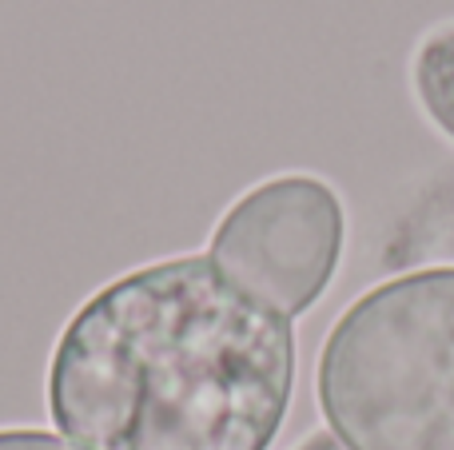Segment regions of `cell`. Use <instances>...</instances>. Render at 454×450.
<instances>
[{
	"label": "cell",
	"instance_id": "cell-6",
	"mask_svg": "<svg viewBox=\"0 0 454 450\" xmlns=\"http://www.w3.org/2000/svg\"><path fill=\"white\" fill-rule=\"evenodd\" d=\"M295 450H343V443H339L331 431H315V435H307Z\"/></svg>",
	"mask_w": 454,
	"mask_h": 450
},
{
	"label": "cell",
	"instance_id": "cell-2",
	"mask_svg": "<svg viewBox=\"0 0 454 450\" xmlns=\"http://www.w3.org/2000/svg\"><path fill=\"white\" fill-rule=\"evenodd\" d=\"M315 395L343 450H454V268L359 295L323 339Z\"/></svg>",
	"mask_w": 454,
	"mask_h": 450
},
{
	"label": "cell",
	"instance_id": "cell-1",
	"mask_svg": "<svg viewBox=\"0 0 454 450\" xmlns=\"http://www.w3.org/2000/svg\"><path fill=\"white\" fill-rule=\"evenodd\" d=\"M291 395V319L207 252L104 283L48 363V415L76 450H267Z\"/></svg>",
	"mask_w": 454,
	"mask_h": 450
},
{
	"label": "cell",
	"instance_id": "cell-4",
	"mask_svg": "<svg viewBox=\"0 0 454 450\" xmlns=\"http://www.w3.org/2000/svg\"><path fill=\"white\" fill-rule=\"evenodd\" d=\"M411 92L423 116L454 144V20H442L419 36L411 52Z\"/></svg>",
	"mask_w": 454,
	"mask_h": 450
},
{
	"label": "cell",
	"instance_id": "cell-3",
	"mask_svg": "<svg viewBox=\"0 0 454 450\" xmlns=\"http://www.w3.org/2000/svg\"><path fill=\"white\" fill-rule=\"evenodd\" d=\"M347 247V212L327 180L271 175L247 188L212 231L215 263L255 299L295 319L331 287Z\"/></svg>",
	"mask_w": 454,
	"mask_h": 450
},
{
	"label": "cell",
	"instance_id": "cell-5",
	"mask_svg": "<svg viewBox=\"0 0 454 450\" xmlns=\"http://www.w3.org/2000/svg\"><path fill=\"white\" fill-rule=\"evenodd\" d=\"M0 450H76L68 438L36 427H0Z\"/></svg>",
	"mask_w": 454,
	"mask_h": 450
}]
</instances>
